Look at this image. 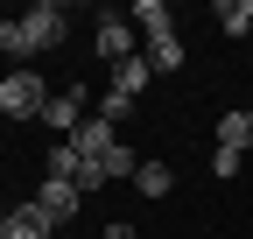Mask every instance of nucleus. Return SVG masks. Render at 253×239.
<instances>
[{"instance_id": "obj_16", "label": "nucleus", "mask_w": 253, "mask_h": 239, "mask_svg": "<svg viewBox=\"0 0 253 239\" xmlns=\"http://www.w3.org/2000/svg\"><path fill=\"white\" fill-rule=\"evenodd\" d=\"M239 162H246V155H232V148H211V176H218V183H232Z\"/></svg>"}, {"instance_id": "obj_8", "label": "nucleus", "mask_w": 253, "mask_h": 239, "mask_svg": "<svg viewBox=\"0 0 253 239\" xmlns=\"http://www.w3.org/2000/svg\"><path fill=\"white\" fill-rule=\"evenodd\" d=\"M218 148H232V155L253 148V113H246V106H232L225 120H218Z\"/></svg>"}, {"instance_id": "obj_5", "label": "nucleus", "mask_w": 253, "mask_h": 239, "mask_svg": "<svg viewBox=\"0 0 253 239\" xmlns=\"http://www.w3.org/2000/svg\"><path fill=\"white\" fill-rule=\"evenodd\" d=\"M42 127H49V134H63V141L84 127V92H78V84H71V92H56V99L42 106Z\"/></svg>"}, {"instance_id": "obj_3", "label": "nucleus", "mask_w": 253, "mask_h": 239, "mask_svg": "<svg viewBox=\"0 0 253 239\" xmlns=\"http://www.w3.org/2000/svg\"><path fill=\"white\" fill-rule=\"evenodd\" d=\"M28 204H36V211L49 218V232H63V225H71V218H78V204H84V197H78L71 183H56V176H42V190H36V197H28Z\"/></svg>"}, {"instance_id": "obj_7", "label": "nucleus", "mask_w": 253, "mask_h": 239, "mask_svg": "<svg viewBox=\"0 0 253 239\" xmlns=\"http://www.w3.org/2000/svg\"><path fill=\"white\" fill-rule=\"evenodd\" d=\"M71 148H78V155H84V162H106V155H113V148H120V134L106 127V120H84V127L71 134Z\"/></svg>"}, {"instance_id": "obj_1", "label": "nucleus", "mask_w": 253, "mask_h": 239, "mask_svg": "<svg viewBox=\"0 0 253 239\" xmlns=\"http://www.w3.org/2000/svg\"><path fill=\"white\" fill-rule=\"evenodd\" d=\"M134 21H141V36H148V64L155 71H183V36H176L169 0H134Z\"/></svg>"}, {"instance_id": "obj_12", "label": "nucleus", "mask_w": 253, "mask_h": 239, "mask_svg": "<svg viewBox=\"0 0 253 239\" xmlns=\"http://www.w3.org/2000/svg\"><path fill=\"white\" fill-rule=\"evenodd\" d=\"M78 169H84L78 148H71V141H49V176H56V183H71V190H78Z\"/></svg>"}, {"instance_id": "obj_15", "label": "nucleus", "mask_w": 253, "mask_h": 239, "mask_svg": "<svg viewBox=\"0 0 253 239\" xmlns=\"http://www.w3.org/2000/svg\"><path fill=\"white\" fill-rule=\"evenodd\" d=\"M126 113H134V99H126V92H106V99H99V120H106V127H120Z\"/></svg>"}, {"instance_id": "obj_11", "label": "nucleus", "mask_w": 253, "mask_h": 239, "mask_svg": "<svg viewBox=\"0 0 253 239\" xmlns=\"http://www.w3.org/2000/svg\"><path fill=\"white\" fill-rule=\"evenodd\" d=\"M7 239H49V218L36 211V204H14L7 211Z\"/></svg>"}, {"instance_id": "obj_18", "label": "nucleus", "mask_w": 253, "mask_h": 239, "mask_svg": "<svg viewBox=\"0 0 253 239\" xmlns=\"http://www.w3.org/2000/svg\"><path fill=\"white\" fill-rule=\"evenodd\" d=\"M49 239H56V232H49Z\"/></svg>"}, {"instance_id": "obj_9", "label": "nucleus", "mask_w": 253, "mask_h": 239, "mask_svg": "<svg viewBox=\"0 0 253 239\" xmlns=\"http://www.w3.org/2000/svg\"><path fill=\"white\" fill-rule=\"evenodd\" d=\"M0 56H14V71H28V56H36V42H28V21H0Z\"/></svg>"}, {"instance_id": "obj_13", "label": "nucleus", "mask_w": 253, "mask_h": 239, "mask_svg": "<svg viewBox=\"0 0 253 239\" xmlns=\"http://www.w3.org/2000/svg\"><path fill=\"white\" fill-rule=\"evenodd\" d=\"M211 21L225 28V36H246V28H253V0H218V7H211Z\"/></svg>"}, {"instance_id": "obj_14", "label": "nucleus", "mask_w": 253, "mask_h": 239, "mask_svg": "<svg viewBox=\"0 0 253 239\" xmlns=\"http://www.w3.org/2000/svg\"><path fill=\"white\" fill-rule=\"evenodd\" d=\"M134 190H141V197H169V190H176L169 162H141V169H134Z\"/></svg>"}, {"instance_id": "obj_4", "label": "nucleus", "mask_w": 253, "mask_h": 239, "mask_svg": "<svg viewBox=\"0 0 253 239\" xmlns=\"http://www.w3.org/2000/svg\"><path fill=\"white\" fill-rule=\"evenodd\" d=\"M21 21H28V42H36V49H56V42H63V28H71V14H63L56 0H42V7H28Z\"/></svg>"}, {"instance_id": "obj_10", "label": "nucleus", "mask_w": 253, "mask_h": 239, "mask_svg": "<svg viewBox=\"0 0 253 239\" xmlns=\"http://www.w3.org/2000/svg\"><path fill=\"white\" fill-rule=\"evenodd\" d=\"M155 78V64L148 56H126V64H113V92H126V99H141V84Z\"/></svg>"}, {"instance_id": "obj_6", "label": "nucleus", "mask_w": 253, "mask_h": 239, "mask_svg": "<svg viewBox=\"0 0 253 239\" xmlns=\"http://www.w3.org/2000/svg\"><path fill=\"white\" fill-rule=\"evenodd\" d=\"M126 21H134V14H99V56H106V64H126V56H141Z\"/></svg>"}, {"instance_id": "obj_2", "label": "nucleus", "mask_w": 253, "mask_h": 239, "mask_svg": "<svg viewBox=\"0 0 253 239\" xmlns=\"http://www.w3.org/2000/svg\"><path fill=\"white\" fill-rule=\"evenodd\" d=\"M49 99H56V92L42 84V71H36V64L0 78V113H7V120H42V106H49Z\"/></svg>"}, {"instance_id": "obj_17", "label": "nucleus", "mask_w": 253, "mask_h": 239, "mask_svg": "<svg viewBox=\"0 0 253 239\" xmlns=\"http://www.w3.org/2000/svg\"><path fill=\"white\" fill-rule=\"evenodd\" d=\"M106 239H134V225H106Z\"/></svg>"}]
</instances>
